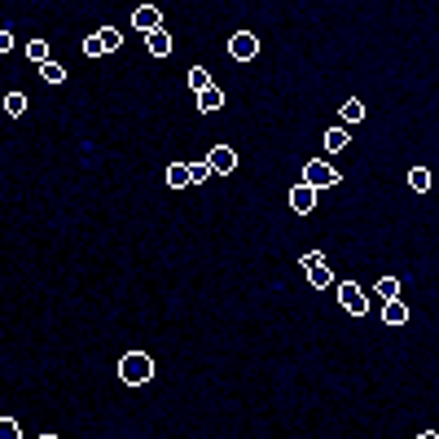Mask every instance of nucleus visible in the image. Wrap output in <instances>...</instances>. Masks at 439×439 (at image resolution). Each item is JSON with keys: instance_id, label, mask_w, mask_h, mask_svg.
<instances>
[{"instance_id": "f257e3e1", "label": "nucleus", "mask_w": 439, "mask_h": 439, "mask_svg": "<svg viewBox=\"0 0 439 439\" xmlns=\"http://www.w3.org/2000/svg\"><path fill=\"white\" fill-rule=\"evenodd\" d=\"M119 378H124L128 387H145L150 378H154V361L145 351H128L124 361H119Z\"/></svg>"}, {"instance_id": "f03ea898", "label": "nucleus", "mask_w": 439, "mask_h": 439, "mask_svg": "<svg viewBox=\"0 0 439 439\" xmlns=\"http://www.w3.org/2000/svg\"><path fill=\"white\" fill-rule=\"evenodd\" d=\"M303 185H308L312 193H316V189H334V185H338V172L325 163V158H312V163L303 167Z\"/></svg>"}, {"instance_id": "7ed1b4c3", "label": "nucleus", "mask_w": 439, "mask_h": 439, "mask_svg": "<svg viewBox=\"0 0 439 439\" xmlns=\"http://www.w3.org/2000/svg\"><path fill=\"white\" fill-rule=\"evenodd\" d=\"M303 277H308V282L316 286V290H325V286H334V272H330V264H325V259L321 255H303Z\"/></svg>"}, {"instance_id": "20e7f679", "label": "nucleus", "mask_w": 439, "mask_h": 439, "mask_svg": "<svg viewBox=\"0 0 439 439\" xmlns=\"http://www.w3.org/2000/svg\"><path fill=\"white\" fill-rule=\"evenodd\" d=\"M338 303H343L351 316H365V312H369V299H365V290L356 286V282H343V286H338Z\"/></svg>"}, {"instance_id": "39448f33", "label": "nucleus", "mask_w": 439, "mask_h": 439, "mask_svg": "<svg viewBox=\"0 0 439 439\" xmlns=\"http://www.w3.org/2000/svg\"><path fill=\"white\" fill-rule=\"evenodd\" d=\"M203 163H207V167H211L215 176H229V172L237 167V154H233L229 145H215V150H211V154L203 158Z\"/></svg>"}, {"instance_id": "423d86ee", "label": "nucleus", "mask_w": 439, "mask_h": 439, "mask_svg": "<svg viewBox=\"0 0 439 439\" xmlns=\"http://www.w3.org/2000/svg\"><path fill=\"white\" fill-rule=\"evenodd\" d=\"M229 53L237 57V62H251V57L259 53V40H255L251 31H237V35L229 40Z\"/></svg>"}, {"instance_id": "0eeeda50", "label": "nucleus", "mask_w": 439, "mask_h": 439, "mask_svg": "<svg viewBox=\"0 0 439 439\" xmlns=\"http://www.w3.org/2000/svg\"><path fill=\"white\" fill-rule=\"evenodd\" d=\"M132 27L150 35V31H158V27H163V13H158L154 5H141V9H132Z\"/></svg>"}, {"instance_id": "6e6552de", "label": "nucleus", "mask_w": 439, "mask_h": 439, "mask_svg": "<svg viewBox=\"0 0 439 439\" xmlns=\"http://www.w3.org/2000/svg\"><path fill=\"white\" fill-rule=\"evenodd\" d=\"M312 207H316V193H312L308 185H294V189H290V211H294V215H312Z\"/></svg>"}, {"instance_id": "1a4fd4ad", "label": "nucleus", "mask_w": 439, "mask_h": 439, "mask_svg": "<svg viewBox=\"0 0 439 439\" xmlns=\"http://www.w3.org/2000/svg\"><path fill=\"white\" fill-rule=\"evenodd\" d=\"M220 106H224V92H220L215 84H211V88H203V92H198V110H203V114H215Z\"/></svg>"}, {"instance_id": "9d476101", "label": "nucleus", "mask_w": 439, "mask_h": 439, "mask_svg": "<svg viewBox=\"0 0 439 439\" xmlns=\"http://www.w3.org/2000/svg\"><path fill=\"white\" fill-rule=\"evenodd\" d=\"M145 44H150V53H154V57H167V53H172V35H167L163 27H158V31H150V35H145Z\"/></svg>"}, {"instance_id": "9b49d317", "label": "nucleus", "mask_w": 439, "mask_h": 439, "mask_svg": "<svg viewBox=\"0 0 439 439\" xmlns=\"http://www.w3.org/2000/svg\"><path fill=\"white\" fill-rule=\"evenodd\" d=\"M383 321H387V325H404V321H409V308L400 303V299H387V308H383Z\"/></svg>"}, {"instance_id": "f8f14e48", "label": "nucleus", "mask_w": 439, "mask_h": 439, "mask_svg": "<svg viewBox=\"0 0 439 439\" xmlns=\"http://www.w3.org/2000/svg\"><path fill=\"white\" fill-rule=\"evenodd\" d=\"M167 185H172V189L193 185V181H189V167H185V163H172V167H167Z\"/></svg>"}, {"instance_id": "ddd939ff", "label": "nucleus", "mask_w": 439, "mask_h": 439, "mask_svg": "<svg viewBox=\"0 0 439 439\" xmlns=\"http://www.w3.org/2000/svg\"><path fill=\"white\" fill-rule=\"evenodd\" d=\"M338 150H347V128H330L325 132V154H338Z\"/></svg>"}, {"instance_id": "4468645a", "label": "nucleus", "mask_w": 439, "mask_h": 439, "mask_svg": "<svg viewBox=\"0 0 439 439\" xmlns=\"http://www.w3.org/2000/svg\"><path fill=\"white\" fill-rule=\"evenodd\" d=\"M40 79H44V84H62V79H66V71H62V66H57L53 57H49V62L40 66Z\"/></svg>"}, {"instance_id": "2eb2a0df", "label": "nucleus", "mask_w": 439, "mask_h": 439, "mask_svg": "<svg viewBox=\"0 0 439 439\" xmlns=\"http://www.w3.org/2000/svg\"><path fill=\"white\" fill-rule=\"evenodd\" d=\"M373 294H378V299H395V294H400V282H395V277H378Z\"/></svg>"}, {"instance_id": "dca6fc26", "label": "nucleus", "mask_w": 439, "mask_h": 439, "mask_svg": "<svg viewBox=\"0 0 439 439\" xmlns=\"http://www.w3.org/2000/svg\"><path fill=\"white\" fill-rule=\"evenodd\" d=\"M189 88H193V92L211 88V75H207V66H189Z\"/></svg>"}, {"instance_id": "f3484780", "label": "nucleus", "mask_w": 439, "mask_h": 439, "mask_svg": "<svg viewBox=\"0 0 439 439\" xmlns=\"http://www.w3.org/2000/svg\"><path fill=\"white\" fill-rule=\"evenodd\" d=\"M27 57H31L35 66H44V62H49V44H44V40H31V44H27Z\"/></svg>"}, {"instance_id": "a211bd4d", "label": "nucleus", "mask_w": 439, "mask_h": 439, "mask_svg": "<svg viewBox=\"0 0 439 439\" xmlns=\"http://www.w3.org/2000/svg\"><path fill=\"white\" fill-rule=\"evenodd\" d=\"M409 185H413L417 193H426V189H431V172H426V167H413V172H409Z\"/></svg>"}, {"instance_id": "6ab92c4d", "label": "nucleus", "mask_w": 439, "mask_h": 439, "mask_svg": "<svg viewBox=\"0 0 439 439\" xmlns=\"http://www.w3.org/2000/svg\"><path fill=\"white\" fill-rule=\"evenodd\" d=\"M338 114H343V124H361V119H365V106H361V102H343V110H338Z\"/></svg>"}, {"instance_id": "aec40b11", "label": "nucleus", "mask_w": 439, "mask_h": 439, "mask_svg": "<svg viewBox=\"0 0 439 439\" xmlns=\"http://www.w3.org/2000/svg\"><path fill=\"white\" fill-rule=\"evenodd\" d=\"M97 40H102V49H106V53H114L119 44H124V35H119L114 27H106V31H97Z\"/></svg>"}, {"instance_id": "412c9836", "label": "nucleus", "mask_w": 439, "mask_h": 439, "mask_svg": "<svg viewBox=\"0 0 439 439\" xmlns=\"http://www.w3.org/2000/svg\"><path fill=\"white\" fill-rule=\"evenodd\" d=\"M23 110H27V97L23 92H9L5 97V114H23Z\"/></svg>"}, {"instance_id": "4be33fe9", "label": "nucleus", "mask_w": 439, "mask_h": 439, "mask_svg": "<svg viewBox=\"0 0 439 439\" xmlns=\"http://www.w3.org/2000/svg\"><path fill=\"white\" fill-rule=\"evenodd\" d=\"M207 176H211V167H207V163H189V181H193V185H203Z\"/></svg>"}, {"instance_id": "5701e85b", "label": "nucleus", "mask_w": 439, "mask_h": 439, "mask_svg": "<svg viewBox=\"0 0 439 439\" xmlns=\"http://www.w3.org/2000/svg\"><path fill=\"white\" fill-rule=\"evenodd\" d=\"M18 435H23V431H18L13 417H0V439H18Z\"/></svg>"}, {"instance_id": "b1692460", "label": "nucleus", "mask_w": 439, "mask_h": 439, "mask_svg": "<svg viewBox=\"0 0 439 439\" xmlns=\"http://www.w3.org/2000/svg\"><path fill=\"white\" fill-rule=\"evenodd\" d=\"M84 53H88V57H102L106 49H102V40H97V35H88V40H84Z\"/></svg>"}, {"instance_id": "393cba45", "label": "nucleus", "mask_w": 439, "mask_h": 439, "mask_svg": "<svg viewBox=\"0 0 439 439\" xmlns=\"http://www.w3.org/2000/svg\"><path fill=\"white\" fill-rule=\"evenodd\" d=\"M9 49H13V35H9L5 27H0V53H9Z\"/></svg>"}, {"instance_id": "a878e982", "label": "nucleus", "mask_w": 439, "mask_h": 439, "mask_svg": "<svg viewBox=\"0 0 439 439\" xmlns=\"http://www.w3.org/2000/svg\"><path fill=\"white\" fill-rule=\"evenodd\" d=\"M422 439H439V435H435V431H422Z\"/></svg>"}, {"instance_id": "bb28decb", "label": "nucleus", "mask_w": 439, "mask_h": 439, "mask_svg": "<svg viewBox=\"0 0 439 439\" xmlns=\"http://www.w3.org/2000/svg\"><path fill=\"white\" fill-rule=\"evenodd\" d=\"M40 439H57V435H40Z\"/></svg>"}]
</instances>
